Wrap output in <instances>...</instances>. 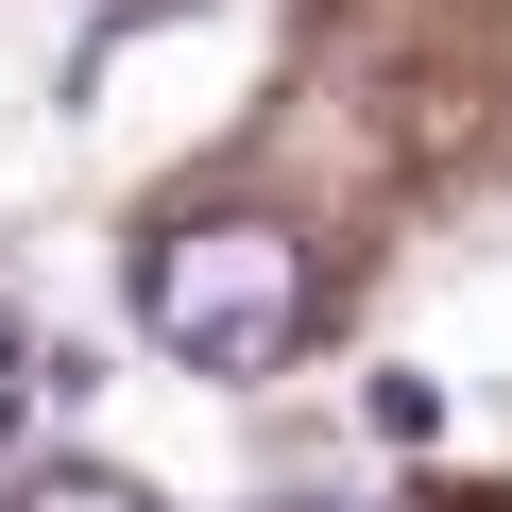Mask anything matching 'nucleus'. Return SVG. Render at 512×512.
<instances>
[{"label":"nucleus","mask_w":512,"mask_h":512,"mask_svg":"<svg viewBox=\"0 0 512 512\" xmlns=\"http://www.w3.org/2000/svg\"><path fill=\"white\" fill-rule=\"evenodd\" d=\"M35 376H52V359L18 342V308H0V427H18V393H35Z\"/></svg>","instance_id":"20e7f679"},{"label":"nucleus","mask_w":512,"mask_h":512,"mask_svg":"<svg viewBox=\"0 0 512 512\" xmlns=\"http://www.w3.org/2000/svg\"><path fill=\"white\" fill-rule=\"evenodd\" d=\"M274 512H325V495H274Z\"/></svg>","instance_id":"39448f33"},{"label":"nucleus","mask_w":512,"mask_h":512,"mask_svg":"<svg viewBox=\"0 0 512 512\" xmlns=\"http://www.w3.org/2000/svg\"><path fill=\"white\" fill-rule=\"evenodd\" d=\"M18 512H171V495L120 478V461H52V478H18Z\"/></svg>","instance_id":"f03ea898"},{"label":"nucleus","mask_w":512,"mask_h":512,"mask_svg":"<svg viewBox=\"0 0 512 512\" xmlns=\"http://www.w3.org/2000/svg\"><path fill=\"white\" fill-rule=\"evenodd\" d=\"M359 410H376V444H444V376H376Z\"/></svg>","instance_id":"7ed1b4c3"},{"label":"nucleus","mask_w":512,"mask_h":512,"mask_svg":"<svg viewBox=\"0 0 512 512\" xmlns=\"http://www.w3.org/2000/svg\"><path fill=\"white\" fill-rule=\"evenodd\" d=\"M137 325L188 359V376H291L308 325H325V274H308V222L274 205H205L137 256Z\"/></svg>","instance_id":"f257e3e1"}]
</instances>
